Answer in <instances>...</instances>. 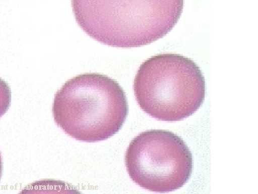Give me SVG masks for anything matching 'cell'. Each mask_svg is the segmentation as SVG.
I'll return each mask as SVG.
<instances>
[{
    "label": "cell",
    "instance_id": "1",
    "mask_svg": "<svg viewBox=\"0 0 258 194\" xmlns=\"http://www.w3.org/2000/svg\"><path fill=\"white\" fill-rule=\"evenodd\" d=\"M80 28L108 46L137 47L167 35L182 14L184 0H71Z\"/></svg>",
    "mask_w": 258,
    "mask_h": 194
},
{
    "label": "cell",
    "instance_id": "2",
    "mask_svg": "<svg viewBox=\"0 0 258 194\" xmlns=\"http://www.w3.org/2000/svg\"><path fill=\"white\" fill-rule=\"evenodd\" d=\"M52 114L56 125L70 137L96 142L113 137L121 129L128 105L116 81L87 73L70 79L57 91Z\"/></svg>",
    "mask_w": 258,
    "mask_h": 194
},
{
    "label": "cell",
    "instance_id": "3",
    "mask_svg": "<svg viewBox=\"0 0 258 194\" xmlns=\"http://www.w3.org/2000/svg\"><path fill=\"white\" fill-rule=\"evenodd\" d=\"M134 90L139 107L147 115L164 122H178L203 105L205 80L200 68L189 58L159 54L141 65Z\"/></svg>",
    "mask_w": 258,
    "mask_h": 194
},
{
    "label": "cell",
    "instance_id": "4",
    "mask_svg": "<svg viewBox=\"0 0 258 194\" xmlns=\"http://www.w3.org/2000/svg\"><path fill=\"white\" fill-rule=\"evenodd\" d=\"M125 166L134 183L144 189L167 193L189 180L193 158L181 137L162 129L139 134L129 144Z\"/></svg>",
    "mask_w": 258,
    "mask_h": 194
},
{
    "label": "cell",
    "instance_id": "5",
    "mask_svg": "<svg viewBox=\"0 0 258 194\" xmlns=\"http://www.w3.org/2000/svg\"><path fill=\"white\" fill-rule=\"evenodd\" d=\"M11 98L9 85L0 78V118L9 110Z\"/></svg>",
    "mask_w": 258,
    "mask_h": 194
},
{
    "label": "cell",
    "instance_id": "6",
    "mask_svg": "<svg viewBox=\"0 0 258 194\" xmlns=\"http://www.w3.org/2000/svg\"><path fill=\"white\" fill-rule=\"evenodd\" d=\"M3 159H2L1 153H0V179H1L2 175H3Z\"/></svg>",
    "mask_w": 258,
    "mask_h": 194
}]
</instances>
